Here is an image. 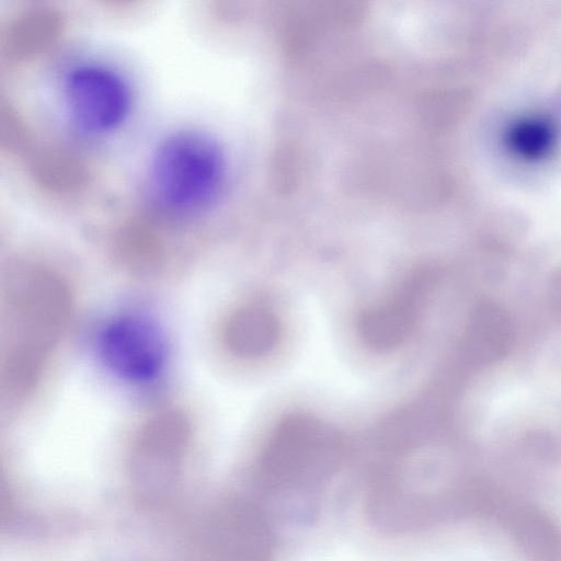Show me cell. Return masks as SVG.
I'll return each mask as SVG.
<instances>
[{"label":"cell","instance_id":"7","mask_svg":"<svg viewBox=\"0 0 561 561\" xmlns=\"http://www.w3.org/2000/svg\"><path fill=\"white\" fill-rule=\"evenodd\" d=\"M231 346L243 356L259 357L275 348L282 335L276 314L262 306L241 310L229 328Z\"/></svg>","mask_w":561,"mask_h":561},{"label":"cell","instance_id":"5","mask_svg":"<svg viewBox=\"0 0 561 561\" xmlns=\"http://www.w3.org/2000/svg\"><path fill=\"white\" fill-rule=\"evenodd\" d=\"M270 545L263 516L244 502H233L219 510L205 534L209 561H267Z\"/></svg>","mask_w":561,"mask_h":561},{"label":"cell","instance_id":"1","mask_svg":"<svg viewBox=\"0 0 561 561\" xmlns=\"http://www.w3.org/2000/svg\"><path fill=\"white\" fill-rule=\"evenodd\" d=\"M227 176L224 149L208 133L184 128L165 136L149 164V183L156 202L178 215L209 208Z\"/></svg>","mask_w":561,"mask_h":561},{"label":"cell","instance_id":"6","mask_svg":"<svg viewBox=\"0 0 561 561\" xmlns=\"http://www.w3.org/2000/svg\"><path fill=\"white\" fill-rule=\"evenodd\" d=\"M424 280L415 274L387 302L364 311L358 332L369 347L383 352L403 344L416 328Z\"/></svg>","mask_w":561,"mask_h":561},{"label":"cell","instance_id":"3","mask_svg":"<svg viewBox=\"0 0 561 561\" xmlns=\"http://www.w3.org/2000/svg\"><path fill=\"white\" fill-rule=\"evenodd\" d=\"M96 352L105 367L123 380L146 382L157 377L167 359L161 329L140 314L108 321L96 339Z\"/></svg>","mask_w":561,"mask_h":561},{"label":"cell","instance_id":"4","mask_svg":"<svg viewBox=\"0 0 561 561\" xmlns=\"http://www.w3.org/2000/svg\"><path fill=\"white\" fill-rule=\"evenodd\" d=\"M323 427L309 415H291L272 433L264 449L261 470L266 482L276 488L291 486L320 454L327 443Z\"/></svg>","mask_w":561,"mask_h":561},{"label":"cell","instance_id":"2","mask_svg":"<svg viewBox=\"0 0 561 561\" xmlns=\"http://www.w3.org/2000/svg\"><path fill=\"white\" fill-rule=\"evenodd\" d=\"M62 96L72 125L89 135H105L117 129L133 106L128 80L119 70L102 62L72 67L64 79Z\"/></svg>","mask_w":561,"mask_h":561}]
</instances>
